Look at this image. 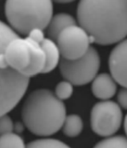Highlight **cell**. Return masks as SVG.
Instances as JSON below:
<instances>
[{"label": "cell", "instance_id": "1", "mask_svg": "<svg viewBox=\"0 0 127 148\" xmlns=\"http://www.w3.org/2000/svg\"><path fill=\"white\" fill-rule=\"evenodd\" d=\"M127 0H80L77 19L90 43L108 45L122 40L127 33Z\"/></svg>", "mask_w": 127, "mask_h": 148}, {"label": "cell", "instance_id": "2", "mask_svg": "<svg viewBox=\"0 0 127 148\" xmlns=\"http://www.w3.org/2000/svg\"><path fill=\"white\" fill-rule=\"evenodd\" d=\"M65 116L64 104L48 89H38L30 93L22 108L24 125L39 136H49L58 132Z\"/></svg>", "mask_w": 127, "mask_h": 148}, {"label": "cell", "instance_id": "3", "mask_svg": "<svg viewBox=\"0 0 127 148\" xmlns=\"http://www.w3.org/2000/svg\"><path fill=\"white\" fill-rule=\"evenodd\" d=\"M17 36L18 34L11 27L0 21V116L16 107L29 84L30 77L11 68L5 58L7 45Z\"/></svg>", "mask_w": 127, "mask_h": 148}, {"label": "cell", "instance_id": "4", "mask_svg": "<svg viewBox=\"0 0 127 148\" xmlns=\"http://www.w3.org/2000/svg\"><path fill=\"white\" fill-rule=\"evenodd\" d=\"M52 12V0H7L5 3L8 23L22 35H28L33 28L45 29Z\"/></svg>", "mask_w": 127, "mask_h": 148}, {"label": "cell", "instance_id": "5", "mask_svg": "<svg viewBox=\"0 0 127 148\" xmlns=\"http://www.w3.org/2000/svg\"><path fill=\"white\" fill-rule=\"evenodd\" d=\"M100 68V57L93 47L77 59L60 60V73L72 84L82 86L90 83L95 78Z\"/></svg>", "mask_w": 127, "mask_h": 148}, {"label": "cell", "instance_id": "6", "mask_svg": "<svg viewBox=\"0 0 127 148\" xmlns=\"http://www.w3.org/2000/svg\"><path fill=\"white\" fill-rule=\"evenodd\" d=\"M122 118L119 104L109 100L99 102L91 111V128L100 136H112L121 127Z\"/></svg>", "mask_w": 127, "mask_h": 148}, {"label": "cell", "instance_id": "7", "mask_svg": "<svg viewBox=\"0 0 127 148\" xmlns=\"http://www.w3.org/2000/svg\"><path fill=\"white\" fill-rule=\"evenodd\" d=\"M63 58L74 60L82 57L89 48L90 40L81 27L71 25L60 32L56 40Z\"/></svg>", "mask_w": 127, "mask_h": 148}, {"label": "cell", "instance_id": "8", "mask_svg": "<svg viewBox=\"0 0 127 148\" xmlns=\"http://www.w3.org/2000/svg\"><path fill=\"white\" fill-rule=\"evenodd\" d=\"M5 58L11 68L23 72L31 59V50L27 39L20 38L19 36L12 39L6 47Z\"/></svg>", "mask_w": 127, "mask_h": 148}, {"label": "cell", "instance_id": "9", "mask_svg": "<svg viewBox=\"0 0 127 148\" xmlns=\"http://www.w3.org/2000/svg\"><path fill=\"white\" fill-rule=\"evenodd\" d=\"M126 40H121L109 56V69L113 79L124 88L126 87Z\"/></svg>", "mask_w": 127, "mask_h": 148}, {"label": "cell", "instance_id": "10", "mask_svg": "<svg viewBox=\"0 0 127 148\" xmlns=\"http://www.w3.org/2000/svg\"><path fill=\"white\" fill-rule=\"evenodd\" d=\"M92 91L93 95L98 99H110L117 92L116 81L108 74H101L93 79Z\"/></svg>", "mask_w": 127, "mask_h": 148}, {"label": "cell", "instance_id": "11", "mask_svg": "<svg viewBox=\"0 0 127 148\" xmlns=\"http://www.w3.org/2000/svg\"><path fill=\"white\" fill-rule=\"evenodd\" d=\"M31 50V59L28 67L22 72L23 75L28 77L36 75L37 74L42 73L45 66V53L40 44L31 40L30 38H26Z\"/></svg>", "mask_w": 127, "mask_h": 148}, {"label": "cell", "instance_id": "12", "mask_svg": "<svg viewBox=\"0 0 127 148\" xmlns=\"http://www.w3.org/2000/svg\"><path fill=\"white\" fill-rule=\"evenodd\" d=\"M76 24L75 19L66 13H60L52 17L48 24V35L53 41H56L60 33L64 28Z\"/></svg>", "mask_w": 127, "mask_h": 148}, {"label": "cell", "instance_id": "13", "mask_svg": "<svg viewBox=\"0 0 127 148\" xmlns=\"http://www.w3.org/2000/svg\"><path fill=\"white\" fill-rule=\"evenodd\" d=\"M45 53V66L42 73H48L56 68L60 61V51L55 42L51 39H44L40 43Z\"/></svg>", "mask_w": 127, "mask_h": 148}, {"label": "cell", "instance_id": "14", "mask_svg": "<svg viewBox=\"0 0 127 148\" xmlns=\"http://www.w3.org/2000/svg\"><path fill=\"white\" fill-rule=\"evenodd\" d=\"M63 132L65 135L74 138L79 135L83 130V121L80 116L72 114L65 116L63 123Z\"/></svg>", "mask_w": 127, "mask_h": 148}, {"label": "cell", "instance_id": "15", "mask_svg": "<svg viewBox=\"0 0 127 148\" xmlns=\"http://www.w3.org/2000/svg\"><path fill=\"white\" fill-rule=\"evenodd\" d=\"M23 138L12 132L6 133L0 136V147H24Z\"/></svg>", "mask_w": 127, "mask_h": 148}, {"label": "cell", "instance_id": "16", "mask_svg": "<svg viewBox=\"0 0 127 148\" xmlns=\"http://www.w3.org/2000/svg\"><path fill=\"white\" fill-rule=\"evenodd\" d=\"M96 147H108V148H126V138L123 136H108L104 140L99 142L95 146Z\"/></svg>", "mask_w": 127, "mask_h": 148}, {"label": "cell", "instance_id": "17", "mask_svg": "<svg viewBox=\"0 0 127 148\" xmlns=\"http://www.w3.org/2000/svg\"><path fill=\"white\" fill-rule=\"evenodd\" d=\"M28 147H36V148H62L68 147V146L64 144L63 142L52 138H41L38 140L31 142L27 146Z\"/></svg>", "mask_w": 127, "mask_h": 148}, {"label": "cell", "instance_id": "18", "mask_svg": "<svg viewBox=\"0 0 127 148\" xmlns=\"http://www.w3.org/2000/svg\"><path fill=\"white\" fill-rule=\"evenodd\" d=\"M73 92L71 83L68 81H63L57 84L56 88V96L60 100H67L70 98Z\"/></svg>", "mask_w": 127, "mask_h": 148}, {"label": "cell", "instance_id": "19", "mask_svg": "<svg viewBox=\"0 0 127 148\" xmlns=\"http://www.w3.org/2000/svg\"><path fill=\"white\" fill-rule=\"evenodd\" d=\"M14 130V124L10 116L7 114L0 116V135Z\"/></svg>", "mask_w": 127, "mask_h": 148}, {"label": "cell", "instance_id": "20", "mask_svg": "<svg viewBox=\"0 0 127 148\" xmlns=\"http://www.w3.org/2000/svg\"><path fill=\"white\" fill-rule=\"evenodd\" d=\"M28 37L30 38L31 40H33V41H35V42H36V43H38V44L40 45L44 39V33H43L42 29L38 28L32 29L30 32H28Z\"/></svg>", "mask_w": 127, "mask_h": 148}, {"label": "cell", "instance_id": "21", "mask_svg": "<svg viewBox=\"0 0 127 148\" xmlns=\"http://www.w3.org/2000/svg\"><path fill=\"white\" fill-rule=\"evenodd\" d=\"M126 97H127V93L126 90V89H122L121 90L118 94V104L124 108L125 109L126 108Z\"/></svg>", "mask_w": 127, "mask_h": 148}, {"label": "cell", "instance_id": "22", "mask_svg": "<svg viewBox=\"0 0 127 148\" xmlns=\"http://www.w3.org/2000/svg\"><path fill=\"white\" fill-rule=\"evenodd\" d=\"M14 129L16 130V131H18V132H21V131H23V126H22V125L20 124V123H17V124L14 126Z\"/></svg>", "mask_w": 127, "mask_h": 148}, {"label": "cell", "instance_id": "23", "mask_svg": "<svg viewBox=\"0 0 127 148\" xmlns=\"http://www.w3.org/2000/svg\"><path fill=\"white\" fill-rule=\"evenodd\" d=\"M56 3H71L74 0H54Z\"/></svg>", "mask_w": 127, "mask_h": 148}]
</instances>
